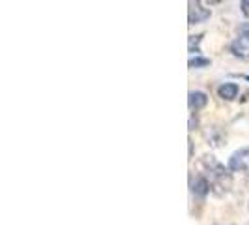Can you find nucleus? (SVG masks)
<instances>
[{
    "label": "nucleus",
    "instance_id": "3",
    "mask_svg": "<svg viewBox=\"0 0 249 225\" xmlns=\"http://www.w3.org/2000/svg\"><path fill=\"white\" fill-rule=\"evenodd\" d=\"M210 186H212V193L215 197H225L232 189V175L225 173V175L215 176L213 180H210Z\"/></svg>",
    "mask_w": 249,
    "mask_h": 225
},
{
    "label": "nucleus",
    "instance_id": "9",
    "mask_svg": "<svg viewBox=\"0 0 249 225\" xmlns=\"http://www.w3.org/2000/svg\"><path fill=\"white\" fill-rule=\"evenodd\" d=\"M200 41H202V34H195V36H189V39H187V49H189V53L191 55H199V45Z\"/></svg>",
    "mask_w": 249,
    "mask_h": 225
},
{
    "label": "nucleus",
    "instance_id": "5",
    "mask_svg": "<svg viewBox=\"0 0 249 225\" xmlns=\"http://www.w3.org/2000/svg\"><path fill=\"white\" fill-rule=\"evenodd\" d=\"M204 139L208 141V145H210V147H213V149H219V147H223V145H225V139H227V135H225V131L221 130V126L212 124V126H208V128L204 130Z\"/></svg>",
    "mask_w": 249,
    "mask_h": 225
},
{
    "label": "nucleus",
    "instance_id": "8",
    "mask_svg": "<svg viewBox=\"0 0 249 225\" xmlns=\"http://www.w3.org/2000/svg\"><path fill=\"white\" fill-rule=\"evenodd\" d=\"M240 94V87L236 83H223L217 87V96L223 101H234Z\"/></svg>",
    "mask_w": 249,
    "mask_h": 225
},
{
    "label": "nucleus",
    "instance_id": "13",
    "mask_svg": "<svg viewBox=\"0 0 249 225\" xmlns=\"http://www.w3.org/2000/svg\"><path fill=\"white\" fill-rule=\"evenodd\" d=\"M240 36H248L249 38V23H244L240 26Z\"/></svg>",
    "mask_w": 249,
    "mask_h": 225
},
{
    "label": "nucleus",
    "instance_id": "4",
    "mask_svg": "<svg viewBox=\"0 0 249 225\" xmlns=\"http://www.w3.org/2000/svg\"><path fill=\"white\" fill-rule=\"evenodd\" d=\"M212 12L202 8V2H189V25H200L210 19Z\"/></svg>",
    "mask_w": 249,
    "mask_h": 225
},
{
    "label": "nucleus",
    "instance_id": "7",
    "mask_svg": "<svg viewBox=\"0 0 249 225\" xmlns=\"http://www.w3.org/2000/svg\"><path fill=\"white\" fill-rule=\"evenodd\" d=\"M187 105L193 112L204 109L208 105V94L202 92V90H191L189 96H187Z\"/></svg>",
    "mask_w": 249,
    "mask_h": 225
},
{
    "label": "nucleus",
    "instance_id": "6",
    "mask_svg": "<svg viewBox=\"0 0 249 225\" xmlns=\"http://www.w3.org/2000/svg\"><path fill=\"white\" fill-rule=\"evenodd\" d=\"M229 51L240 58V60H249V38L248 36H238L231 45Z\"/></svg>",
    "mask_w": 249,
    "mask_h": 225
},
{
    "label": "nucleus",
    "instance_id": "1",
    "mask_svg": "<svg viewBox=\"0 0 249 225\" xmlns=\"http://www.w3.org/2000/svg\"><path fill=\"white\" fill-rule=\"evenodd\" d=\"M227 167L229 171H234V173H249V147L232 152V156L227 162Z\"/></svg>",
    "mask_w": 249,
    "mask_h": 225
},
{
    "label": "nucleus",
    "instance_id": "12",
    "mask_svg": "<svg viewBox=\"0 0 249 225\" xmlns=\"http://www.w3.org/2000/svg\"><path fill=\"white\" fill-rule=\"evenodd\" d=\"M240 8H242V13H244V15H249V0H242V2H240Z\"/></svg>",
    "mask_w": 249,
    "mask_h": 225
},
{
    "label": "nucleus",
    "instance_id": "11",
    "mask_svg": "<svg viewBox=\"0 0 249 225\" xmlns=\"http://www.w3.org/2000/svg\"><path fill=\"white\" fill-rule=\"evenodd\" d=\"M197 126H199V118H197L195 112H193L191 118H189V130H197Z\"/></svg>",
    "mask_w": 249,
    "mask_h": 225
},
{
    "label": "nucleus",
    "instance_id": "10",
    "mask_svg": "<svg viewBox=\"0 0 249 225\" xmlns=\"http://www.w3.org/2000/svg\"><path fill=\"white\" fill-rule=\"evenodd\" d=\"M206 66H210V60L208 58H204V56H191L189 58V68H206Z\"/></svg>",
    "mask_w": 249,
    "mask_h": 225
},
{
    "label": "nucleus",
    "instance_id": "2",
    "mask_svg": "<svg viewBox=\"0 0 249 225\" xmlns=\"http://www.w3.org/2000/svg\"><path fill=\"white\" fill-rule=\"evenodd\" d=\"M189 189H191V195L193 197H199V199H204L210 191H212V186H210V180L202 175H195L189 178Z\"/></svg>",
    "mask_w": 249,
    "mask_h": 225
}]
</instances>
